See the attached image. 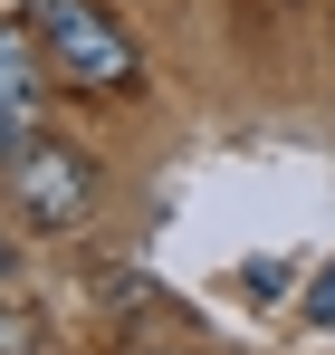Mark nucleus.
I'll return each instance as SVG.
<instances>
[{"mask_svg":"<svg viewBox=\"0 0 335 355\" xmlns=\"http://www.w3.org/2000/svg\"><path fill=\"white\" fill-rule=\"evenodd\" d=\"M39 87H48V58H39V29L19 10H0V164L39 135Z\"/></svg>","mask_w":335,"mask_h":355,"instance_id":"7ed1b4c3","label":"nucleus"},{"mask_svg":"<svg viewBox=\"0 0 335 355\" xmlns=\"http://www.w3.org/2000/svg\"><path fill=\"white\" fill-rule=\"evenodd\" d=\"M0 279H10V250H0Z\"/></svg>","mask_w":335,"mask_h":355,"instance_id":"0eeeda50","label":"nucleus"},{"mask_svg":"<svg viewBox=\"0 0 335 355\" xmlns=\"http://www.w3.org/2000/svg\"><path fill=\"white\" fill-rule=\"evenodd\" d=\"M307 327H316V336H335V269L307 288Z\"/></svg>","mask_w":335,"mask_h":355,"instance_id":"39448f33","label":"nucleus"},{"mask_svg":"<svg viewBox=\"0 0 335 355\" xmlns=\"http://www.w3.org/2000/svg\"><path fill=\"white\" fill-rule=\"evenodd\" d=\"M10 202H19L39 231H77V221L96 211V154H77V144H57V135H29V144L10 154Z\"/></svg>","mask_w":335,"mask_h":355,"instance_id":"f03ea898","label":"nucleus"},{"mask_svg":"<svg viewBox=\"0 0 335 355\" xmlns=\"http://www.w3.org/2000/svg\"><path fill=\"white\" fill-rule=\"evenodd\" d=\"M29 29H39V58L57 87H77V96H134L144 87V49L106 0H29Z\"/></svg>","mask_w":335,"mask_h":355,"instance_id":"f257e3e1","label":"nucleus"},{"mask_svg":"<svg viewBox=\"0 0 335 355\" xmlns=\"http://www.w3.org/2000/svg\"><path fill=\"white\" fill-rule=\"evenodd\" d=\"M0 355H39V327H29L19 307H0Z\"/></svg>","mask_w":335,"mask_h":355,"instance_id":"20e7f679","label":"nucleus"},{"mask_svg":"<svg viewBox=\"0 0 335 355\" xmlns=\"http://www.w3.org/2000/svg\"><path fill=\"white\" fill-rule=\"evenodd\" d=\"M0 10H19V19H29V0H0Z\"/></svg>","mask_w":335,"mask_h":355,"instance_id":"423d86ee","label":"nucleus"}]
</instances>
